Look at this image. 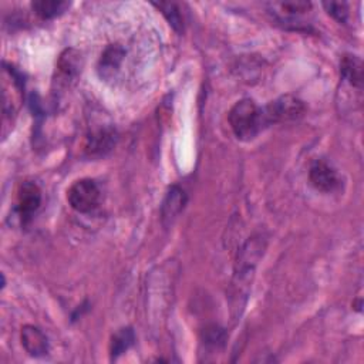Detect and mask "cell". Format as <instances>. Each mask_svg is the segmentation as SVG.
<instances>
[{
  "mask_svg": "<svg viewBox=\"0 0 364 364\" xmlns=\"http://www.w3.org/2000/svg\"><path fill=\"white\" fill-rule=\"evenodd\" d=\"M267 249V239L262 235H255L249 238L243 246L239 249L235 264V274L232 281V310L234 315H241L249 295L250 283L255 276V268L261 261Z\"/></svg>",
  "mask_w": 364,
  "mask_h": 364,
  "instance_id": "1",
  "label": "cell"
},
{
  "mask_svg": "<svg viewBox=\"0 0 364 364\" xmlns=\"http://www.w3.org/2000/svg\"><path fill=\"white\" fill-rule=\"evenodd\" d=\"M228 120L234 134L243 141L255 138L265 126L262 109H259L256 102L250 98H243L238 101L231 109Z\"/></svg>",
  "mask_w": 364,
  "mask_h": 364,
  "instance_id": "2",
  "label": "cell"
},
{
  "mask_svg": "<svg viewBox=\"0 0 364 364\" xmlns=\"http://www.w3.org/2000/svg\"><path fill=\"white\" fill-rule=\"evenodd\" d=\"M304 104L302 100L293 95H282L276 98L275 101L269 102L268 106L262 110L264 123L268 124H276V123H289L296 121L303 117L304 114Z\"/></svg>",
  "mask_w": 364,
  "mask_h": 364,
  "instance_id": "3",
  "label": "cell"
},
{
  "mask_svg": "<svg viewBox=\"0 0 364 364\" xmlns=\"http://www.w3.org/2000/svg\"><path fill=\"white\" fill-rule=\"evenodd\" d=\"M100 188L94 180H79L67 191V201L74 211L87 214L94 211L100 202Z\"/></svg>",
  "mask_w": 364,
  "mask_h": 364,
  "instance_id": "4",
  "label": "cell"
},
{
  "mask_svg": "<svg viewBox=\"0 0 364 364\" xmlns=\"http://www.w3.org/2000/svg\"><path fill=\"white\" fill-rule=\"evenodd\" d=\"M40 203H41V191L39 185L32 181L23 182L18 192V211L23 225L32 221L33 214L40 208Z\"/></svg>",
  "mask_w": 364,
  "mask_h": 364,
  "instance_id": "5",
  "label": "cell"
},
{
  "mask_svg": "<svg viewBox=\"0 0 364 364\" xmlns=\"http://www.w3.org/2000/svg\"><path fill=\"white\" fill-rule=\"evenodd\" d=\"M187 201L188 196L181 187L174 185L168 189L161 206V220L164 227H170L174 224V221L184 211Z\"/></svg>",
  "mask_w": 364,
  "mask_h": 364,
  "instance_id": "6",
  "label": "cell"
},
{
  "mask_svg": "<svg viewBox=\"0 0 364 364\" xmlns=\"http://www.w3.org/2000/svg\"><path fill=\"white\" fill-rule=\"evenodd\" d=\"M309 180L311 185L322 192H332L340 185V178L337 173L325 161H316L310 167Z\"/></svg>",
  "mask_w": 364,
  "mask_h": 364,
  "instance_id": "7",
  "label": "cell"
},
{
  "mask_svg": "<svg viewBox=\"0 0 364 364\" xmlns=\"http://www.w3.org/2000/svg\"><path fill=\"white\" fill-rule=\"evenodd\" d=\"M22 344L26 351L33 357H43L50 350V343L47 336L36 326L27 325L22 329Z\"/></svg>",
  "mask_w": 364,
  "mask_h": 364,
  "instance_id": "8",
  "label": "cell"
},
{
  "mask_svg": "<svg viewBox=\"0 0 364 364\" xmlns=\"http://www.w3.org/2000/svg\"><path fill=\"white\" fill-rule=\"evenodd\" d=\"M124 55H126L124 48L119 44L110 46L104 50V53L101 55V59H100V66H98L100 76L104 79L113 77L119 72L121 62L124 59Z\"/></svg>",
  "mask_w": 364,
  "mask_h": 364,
  "instance_id": "9",
  "label": "cell"
},
{
  "mask_svg": "<svg viewBox=\"0 0 364 364\" xmlns=\"http://www.w3.org/2000/svg\"><path fill=\"white\" fill-rule=\"evenodd\" d=\"M116 144V133L113 130H98L87 137L86 151L90 155H104Z\"/></svg>",
  "mask_w": 364,
  "mask_h": 364,
  "instance_id": "10",
  "label": "cell"
},
{
  "mask_svg": "<svg viewBox=\"0 0 364 364\" xmlns=\"http://www.w3.org/2000/svg\"><path fill=\"white\" fill-rule=\"evenodd\" d=\"M60 77L65 81H73L81 72V56L76 50L69 48L59 59L58 65Z\"/></svg>",
  "mask_w": 364,
  "mask_h": 364,
  "instance_id": "11",
  "label": "cell"
},
{
  "mask_svg": "<svg viewBox=\"0 0 364 364\" xmlns=\"http://www.w3.org/2000/svg\"><path fill=\"white\" fill-rule=\"evenodd\" d=\"M342 77L353 87L361 90L363 87V65L356 56H344L340 63Z\"/></svg>",
  "mask_w": 364,
  "mask_h": 364,
  "instance_id": "12",
  "label": "cell"
},
{
  "mask_svg": "<svg viewBox=\"0 0 364 364\" xmlns=\"http://www.w3.org/2000/svg\"><path fill=\"white\" fill-rule=\"evenodd\" d=\"M69 8H70V4L62 2V0H37V2L32 4V9L43 20H48L56 16H60Z\"/></svg>",
  "mask_w": 364,
  "mask_h": 364,
  "instance_id": "13",
  "label": "cell"
},
{
  "mask_svg": "<svg viewBox=\"0 0 364 364\" xmlns=\"http://www.w3.org/2000/svg\"><path fill=\"white\" fill-rule=\"evenodd\" d=\"M135 342V335L131 328L120 329L113 337L110 343V354L112 358H117L123 353H126Z\"/></svg>",
  "mask_w": 364,
  "mask_h": 364,
  "instance_id": "14",
  "label": "cell"
},
{
  "mask_svg": "<svg viewBox=\"0 0 364 364\" xmlns=\"http://www.w3.org/2000/svg\"><path fill=\"white\" fill-rule=\"evenodd\" d=\"M154 6L157 8L159 11H161V13L164 15V18L168 20V23L174 27V30H177L178 33H181L184 30V19L181 16L180 8L175 4H170V2H161V4H154Z\"/></svg>",
  "mask_w": 364,
  "mask_h": 364,
  "instance_id": "15",
  "label": "cell"
},
{
  "mask_svg": "<svg viewBox=\"0 0 364 364\" xmlns=\"http://www.w3.org/2000/svg\"><path fill=\"white\" fill-rule=\"evenodd\" d=\"M325 9L328 11V13L335 18L337 22L340 23H346L347 18H349V6L347 4H342V2H330V4H323Z\"/></svg>",
  "mask_w": 364,
  "mask_h": 364,
  "instance_id": "16",
  "label": "cell"
},
{
  "mask_svg": "<svg viewBox=\"0 0 364 364\" xmlns=\"http://www.w3.org/2000/svg\"><path fill=\"white\" fill-rule=\"evenodd\" d=\"M225 340V332L218 326L206 328L205 330V342L213 346H221Z\"/></svg>",
  "mask_w": 364,
  "mask_h": 364,
  "instance_id": "17",
  "label": "cell"
},
{
  "mask_svg": "<svg viewBox=\"0 0 364 364\" xmlns=\"http://www.w3.org/2000/svg\"><path fill=\"white\" fill-rule=\"evenodd\" d=\"M281 8L290 15H300L307 12L311 8V5L309 2H293V4H282Z\"/></svg>",
  "mask_w": 364,
  "mask_h": 364,
  "instance_id": "18",
  "label": "cell"
}]
</instances>
